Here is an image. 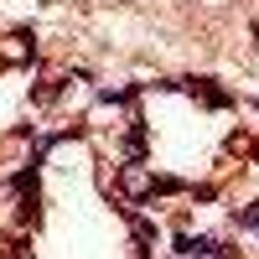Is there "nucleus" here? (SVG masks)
Returning <instances> with one entry per match:
<instances>
[{
  "label": "nucleus",
  "instance_id": "2",
  "mask_svg": "<svg viewBox=\"0 0 259 259\" xmlns=\"http://www.w3.org/2000/svg\"><path fill=\"white\" fill-rule=\"evenodd\" d=\"M233 228H259V202H249V207H233Z\"/></svg>",
  "mask_w": 259,
  "mask_h": 259
},
{
  "label": "nucleus",
  "instance_id": "1",
  "mask_svg": "<svg viewBox=\"0 0 259 259\" xmlns=\"http://www.w3.org/2000/svg\"><path fill=\"white\" fill-rule=\"evenodd\" d=\"M177 89L197 94L202 104H212V109H228V104H233V94H228V89H212V78H177Z\"/></svg>",
  "mask_w": 259,
  "mask_h": 259
},
{
  "label": "nucleus",
  "instance_id": "4",
  "mask_svg": "<svg viewBox=\"0 0 259 259\" xmlns=\"http://www.w3.org/2000/svg\"><path fill=\"white\" fill-rule=\"evenodd\" d=\"M156 239V223H145V218H135V244H150Z\"/></svg>",
  "mask_w": 259,
  "mask_h": 259
},
{
  "label": "nucleus",
  "instance_id": "3",
  "mask_svg": "<svg viewBox=\"0 0 259 259\" xmlns=\"http://www.w3.org/2000/svg\"><path fill=\"white\" fill-rule=\"evenodd\" d=\"M99 99H104V104H130V99H135V89H104Z\"/></svg>",
  "mask_w": 259,
  "mask_h": 259
}]
</instances>
